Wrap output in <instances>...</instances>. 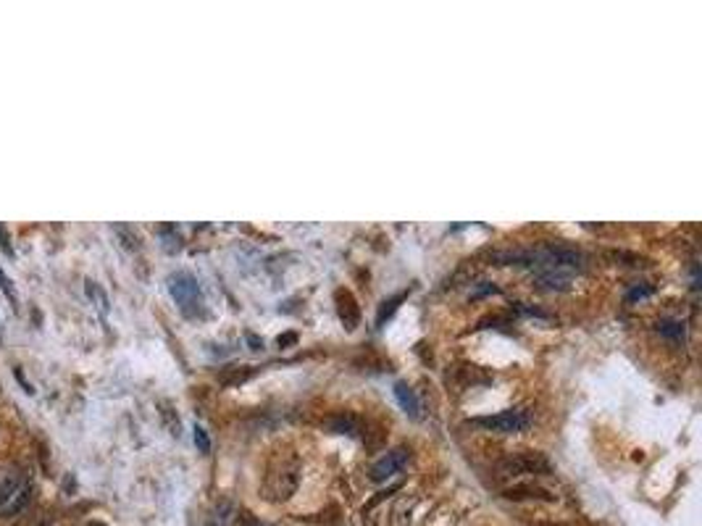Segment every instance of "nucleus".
Here are the masks:
<instances>
[{"label":"nucleus","instance_id":"1","mask_svg":"<svg viewBox=\"0 0 702 526\" xmlns=\"http://www.w3.org/2000/svg\"><path fill=\"white\" fill-rule=\"evenodd\" d=\"M169 292H171L174 303L179 306V311L187 318H203L208 313L203 290H200L197 279L190 271H176V274L169 276Z\"/></svg>","mask_w":702,"mask_h":526},{"label":"nucleus","instance_id":"2","mask_svg":"<svg viewBox=\"0 0 702 526\" xmlns=\"http://www.w3.org/2000/svg\"><path fill=\"white\" fill-rule=\"evenodd\" d=\"M297 484H300V474H297L295 458L279 460V466H271L269 474H266L263 495H266V500H271V503H284V500H290L292 495H295Z\"/></svg>","mask_w":702,"mask_h":526},{"label":"nucleus","instance_id":"3","mask_svg":"<svg viewBox=\"0 0 702 526\" xmlns=\"http://www.w3.org/2000/svg\"><path fill=\"white\" fill-rule=\"evenodd\" d=\"M29 484L24 482L19 474L0 471V513L13 516L24 511L29 503Z\"/></svg>","mask_w":702,"mask_h":526},{"label":"nucleus","instance_id":"4","mask_svg":"<svg viewBox=\"0 0 702 526\" xmlns=\"http://www.w3.org/2000/svg\"><path fill=\"white\" fill-rule=\"evenodd\" d=\"M476 424L489 429V432H500V434H519V432H526L531 427V418L521 408H508V411H500L495 416L476 418Z\"/></svg>","mask_w":702,"mask_h":526},{"label":"nucleus","instance_id":"5","mask_svg":"<svg viewBox=\"0 0 702 526\" xmlns=\"http://www.w3.org/2000/svg\"><path fill=\"white\" fill-rule=\"evenodd\" d=\"M500 471L505 476H521V474H550V460L540 453H519L503 460Z\"/></svg>","mask_w":702,"mask_h":526},{"label":"nucleus","instance_id":"6","mask_svg":"<svg viewBox=\"0 0 702 526\" xmlns=\"http://www.w3.org/2000/svg\"><path fill=\"white\" fill-rule=\"evenodd\" d=\"M405 460H408V448L389 450L387 455H381V458L371 466V479H374V482H387V479H392V476L405 466Z\"/></svg>","mask_w":702,"mask_h":526},{"label":"nucleus","instance_id":"7","mask_svg":"<svg viewBox=\"0 0 702 526\" xmlns=\"http://www.w3.org/2000/svg\"><path fill=\"white\" fill-rule=\"evenodd\" d=\"M335 303H337V316L339 321L345 324L347 332H353V329L360 324V308H358V300L356 295L345 290V287H339L335 292Z\"/></svg>","mask_w":702,"mask_h":526},{"label":"nucleus","instance_id":"8","mask_svg":"<svg viewBox=\"0 0 702 526\" xmlns=\"http://www.w3.org/2000/svg\"><path fill=\"white\" fill-rule=\"evenodd\" d=\"M505 497H510V500H555L547 490L534 487V484H516V487L505 490Z\"/></svg>","mask_w":702,"mask_h":526},{"label":"nucleus","instance_id":"9","mask_svg":"<svg viewBox=\"0 0 702 526\" xmlns=\"http://www.w3.org/2000/svg\"><path fill=\"white\" fill-rule=\"evenodd\" d=\"M395 397H398L400 408H402V411H405L408 416L419 418V397H416V392H413L408 384H405V382L395 384Z\"/></svg>","mask_w":702,"mask_h":526},{"label":"nucleus","instance_id":"10","mask_svg":"<svg viewBox=\"0 0 702 526\" xmlns=\"http://www.w3.org/2000/svg\"><path fill=\"white\" fill-rule=\"evenodd\" d=\"M411 511H413V500L400 497L398 503L392 505V511H389L387 526H411Z\"/></svg>","mask_w":702,"mask_h":526},{"label":"nucleus","instance_id":"11","mask_svg":"<svg viewBox=\"0 0 702 526\" xmlns=\"http://www.w3.org/2000/svg\"><path fill=\"white\" fill-rule=\"evenodd\" d=\"M358 421L356 416H350V413H339V416H332L329 418V429L335 432V434H358Z\"/></svg>","mask_w":702,"mask_h":526},{"label":"nucleus","instance_id":"12","mask_svg":"<svg viewBox=\"0 0 702 526\" xmlns=\"http://www.w3.org/2000/svg\"><path fill=\"white\" fill-rule=\"evenodd\" d=\"M408 292H411V290H402V292H398L395 297H389V300H384V303H381V308H379V316H377L379 327H384V321H387V318H392V313H395L400 303H402V300L408 297Z\"/></svg>","mask_w":702,"mask_h":526},{"label":"nucleus","instance_id":"13","mask_svg":"<svg viewBox=\"0 0 702 526\" xmlns=\"http://www.w3.org/2000/svg\"><path fill=\"white\" fill-rule=\"evenodd\" d=\"M658 332L673 342L684 340V324H681V321H668V318H666V321H660L658 324Z\"/></svg>","mask_w":702,"mask_h":526},{"label":"nucleus","instance_id":"14","mask_svg":"<svg viewBox=\"0 0 702 526\" xmlns=\"http://www.w3.org/2000/svg\"><path fill=\"white\" fill-rule=\"evenodd\" d=\"M116 232H119L121 240H124V248H129V250H137V248H140V237H137L129 227H116Z\"/></svg>","mask_w":702,"mask_h":526},{"label":"nucleus","instance_id":"15","mask_svg":"<svg viewBox=\"0 0 702 526\" xmlns=\"http://www.w3.org/2000/svg\"><path fill=\"white\" fill-rule=\"evenodd\" d=\"M0 287H3V292H6V297L11 300L13 303V308H16V292H13V282L8 279V274L0 269Z\"/></svg>","mask_w":702,"mask_h":526},{"label":"nucleus","instance_id":"16","mask_svg":"<svg viewBox=\"0 0 702 526\" xmlns=\"http://www.w3.org/2000/svg\"><path fill=\"white\" fill-rule=\"evenodd\" d=\"M655 292V287H650V285H642V287H634V290H629V300L634 303V300H645V297H650Z\"/></svg>","mask_w":702,"mask_h":526},{"label":"nucleus","instance_id":"17","mask_svg":"<svg viewBox=\"0 0 702 526\" xmlns=\"http://www.w3.org/2000/svg\"><path fill=\"white\" fill-rule=\"evenodd\" d=\"M87 292H90V297H95L97 303H100V311H108V297L100 292V287L92 285V282H87Z\"/></svg>","mask_w":702,"mask_h":526},{"label":"nucleus","instance_id":"18","mask_svg":"<svg viewBox=\"0 0 702 526\" xmlns=\"http://www.w3.org/2000/svg\"><path fill=\"white\" fill-rule=\"evenodd\" d=\"M195 445L200 448V453H208V450H211V439H208L203 427H195Z\"/></svg>","mask_w":702,"mask_h":526},{"label":"nucleus","instance_id":"19","mask_svg":"<svg viewBox=\"0 0 702 526\" xmlns=\"http://www.w3.org/2000/svg\"><path fill=\"white\" fill-rule=\"evenodd\" d=\"M0 245H3V250L8 253V255H13V248H11V242H8V234H6L3 227H0Z\"/></svg>","mask_w":702,"mask_h":526},{"label":"nucleus","instance_id":"20","mask_svg":"<svg viewBox=\"0 0 702 526\" xmlns=\"http://www.w3.org/2000/svg\"><path fill=\"white\" fill-rule=\"evenodd\" d=\"M245 337H248V342H250V348H253V350H260V348H263V340H258L255 334H250V332H248Z\"/></svg>","mask_w":702,"mask_h":526},{"label":"nucleus","instance_id":"21","mask_svg":"<svg viewBox=\"0 0 702 526\" xmlns=\"http://www.w3.org/2000/svg\"><path fill=\"white\" fill-rule=\"evenodd\" d=\"M276 342H279V348L281 345H290V342H295V334H284V337H279Z\"/></svg>","mask_w":702,"mask_h":526},{"label":"nucleus","instance_id":"22","mask_svg":"<svg viewBox=\"0 0 702 526\" xmlns=\"http://www.w3.org/2000/svg\"><path fill=\"white\" fill-rule=\"evenodd\" d=\"M87 526H106V524H100V521H90Z\"/></svg>","mask_w":702,"mask_h":526},{"label":"nucleus","instance_id":"23","mask_svg":"<svg viewBox=\"0 0 702 526\" xmlns=\"http://www.w3.org/2000/svg\"><path fill=\"white\" fill-rule=\"evenodd\" d=\"M0 337H3V332H0Z\"/></svg>","mask_w":702,"mask_h":526}]
</instances>
